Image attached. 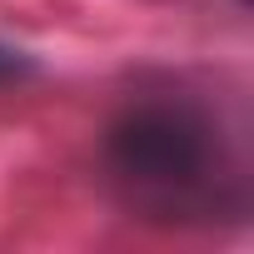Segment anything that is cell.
Returning a JSON list of instances; mask_svg holds the SVG:
<instances>
[{
    "label": "cell",
    "instance_id": "cell-1",
    "mask_svg": "<svg viewBox=\"0 0 254 254\" xmlns=\"http://www.w3.org/2000/svg\"><path fill=\"white\" fill-rule=\"evenodd\" d=\"M110 170L135 194V204H150L160 214L190 209L214 194L219 145L214 125L190 100H140L110 125Z\"/></svg>",
    "mask_w": 254,
    "mask_h": 254
},
{
    "label": "cell",
    "instance_id": "cell-2",
    "mask_svg": "<svg viewBox=\"0 0 254 254\" xmlns=\"http://www.w3.org/2000/svg\"><path fill=\"white\" fill-rule=\"evenodd\" d=\"M15 75H25V60H20L15 50L0 45V80H15Z\"/></svg>",
    "mask_w": 254,
    "mask_h": 254
}]
</instances>
